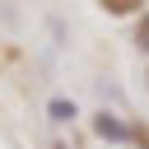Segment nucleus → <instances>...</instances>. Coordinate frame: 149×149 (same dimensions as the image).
Returning <instances> with one entry per match:
<instances>
[{
	"label": "nucleus",
	"instance_id": "f03ea898",
	"mask_svg": "<svg viewBox=\"0 0 149 149\" xmlns=\"http://www.w3.org/2000/svg\"><path fill=\"white\" fill-rule=\"evenodd\" d=\"M47 116H51L56 126H65V121L79 116V107H74V98H51V102H47Z\"/></svg>",
	"mask_w": 149,
	"mask_h": 149
},
{
	"label": "nucleus",
	"instance_id": "20e7f679",
	"mask_svg": "<svg viewBox=\"0 0 149 149\" xmlns=\"http://www.w3.org/2000/svg\"><path fill=\"white\" fill-rule=\"evenodd\" d=\"M135 42H140V51H149V14H144V23H140V33H135Z\"/></svg>",
	"mask_w": 149,
	"mask_h": 149
},
{
	"label": "nucleus",
	"instance_id": "39448f33",
	"mask_svg": "<svg viewBox=\"0 0 149 149\" xmlns=\"http://www.w3.org/2000/svg\"><path fill=\"white\" fill-rule=\"evenodd\" d=\"M56 149H65V144H56Z\"/></svg>",
	"mask_w": 149,
	"mask_h": 149
},
{
	"label": "nucleus",
	"instance_id": "f257e3e1",
	"mask_svg": "<svg viewBox=\"0 0 149 149\" xmlns=\"http://www.w3.org/2000/svg\"><path fill=\"white\" fill-rule=\"evenodd\" d=\"M93 130H98L102 140H112V144H126V140L135 135V126H126V121H121L116 112H107V107H102V112L93 116Z\"/></svg>",
	"mask_w": 149,
	"mask_h": 149
},
{
	"label": "nucleus",
	"instance_id": "7ed1b4c3",
	"mask_svg": "<svg viewBox=\"0 0 149 149\" xmlns=\"http://www.w3.org/2000/svg\"><path fill=\"white\" fill-rule=\"evenodd\" d=\"M144 0H102V9H112V14H130V9H140Z\"/></svg>",
	"mask_w": 149,
	"mask_h": 149
}]
</instances>
